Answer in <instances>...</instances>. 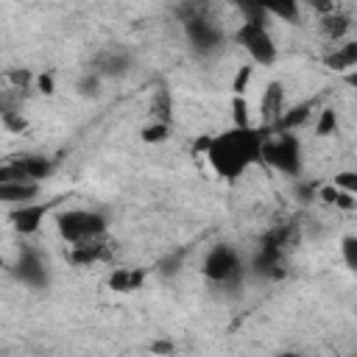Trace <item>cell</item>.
<instances>
[{
	"instance_id": "cell-1",
	"label": "cell",
	"mask_w": 357,
	"mask_h": 357,
	"mask_svg": "<svg viewBox=\"0 0 357 357\" xmlns=\"http://www.w3.org/2000/svg\"><path fill=\"white\" fill-rule=\"evenodd\" d=\"M262 145H265V131L254 126H234L223 134L212 137V145L206 151V162L220 178H240L254 162L262 159Z\"/></svg>"
},
{
	"instance_id": "cell-2",
	"label": "cell",
	"mask_w": 357,
	"mask_h": 357,
	"mask_svg": "<svg viewBox=\"0 0 357 357\" xmlns=\"http://www.w3.org/2000/svg\"><path fill=\"white\" fill-rule=\"evenodd\" d=\"M56 226H59L61 240L75 245V243H89V240L103 237L106 218L100 212H92V209H67V212L59 215Z\"/></svg>"
},
{
	"instance_id": "cell-3",
	"label": "cell",
	"mask_w": 357,
	"mask_h": 357,
	"mask_svg": "<svg viewBox=\"0 0 357 357\" xmlns=\"http://www.w3.org/2000/svg\"><path fill=\"white\" fill-rule=\"evenodd\" d=\"M237 45L251 56L254 64H262V67H271L276 61V42L271 36V31L262 25V20H245L237 33H234Z\"/></svg>"
},
{
	"instance_id": "cell-4",
	"label": "cell",
	"mask_w": 357,
	"mask_h": 357,
	"mask_svg": "<svg viewBox=\"0 0 357 357\" xmlns=\"http://www.w3.org/2000/svg\"><path fill=\"white\" fill-rule=\"evenodd\" d=\"M262 162H268L271 167H276V170H282L287 176H296L301 170V148H298V139L290 131H279L276 137H265Z\"/></svg>"
},
{
	"instance_id": "cell-5",
	"label": "cell",
	"mask_w": 357,
	"mask_h": 357,
	"mask_svg": "<svg viewBox=\"0 0 357 357\" xmlns=\"http://www.w3.org/2000/svg\"><path fill=\"white\" fill-rule=\"evenodd\" d=\"M240 273V257L231 245H215L204 259V276L212 282H229Z\"/></svg>"
},
{
	"instance_id": "cell-6",
	"label": "cell",
	"mask_w": 357,
	"mask_h": 357,
	"mask_svg": "<svg viewBox=\"0 0 357 357\" xmlns=\"http://www.w3.org/2000/svg\"><path fill=\"white\" fill-rule=\"evenodd\" d=\"M240 6L251 11L248 20H262L265 14H271L284 22H298V17H301L298 0H240Z\"/></svg>"
},
{
	"instance_id": "cell-7",
	"label": "cell",
	"mask_w": 357,
	"mask_h": 357,
	"mask_svg": "<svg viewBox=\"0 0 357 357\" xmlns=\"http://www.w3.org/2000/svg\"><path fill=\"white\" fill-rule=\"evenodd\" d=\"M284 114V86L279 81L265 84L262 95H259V120L268 128H276L279 117Z\"/></svg>"
},
{
	"instance_id": "cell-8",
	"label": "cell",
	"mask_w": 357,
	"mask_h": 357,
	"mask_svg": "<svg viewBox=\"0 0 357 357\" xmlns=\"http://www.w3.org/2000/svg\"><path fill=\"white\" fill-rule=\"evenodd\" d=\"M45 215H47V204L28 201V204H17L8 218H11L14 231H20V234H33V231L42 226Z\"/></svg>"
},
{
	"instance_id": "cell-9",
	"label": "cell",
	"mask_w": 357,
	"mask_h": 357,
	"mask_svg": "<svg viewBox=\"0 0 357 357\" xmlns=\"http://www.w3.org/2000/svg\"><path fill=\"white\" fill-rule=\"evenodd\" d=\"M39 195L36 181H0V201L6 204H28Z\"/></svg>"
},
{
	"instance_id": "cell-10",
	"label": "cell",
	"mask_w": 357,
	"mask_h": 357,
	"mask_svg": "<svg viewBox=\"0 0 357 357\" xmlns=\"http://www.w3.org/2000/svg\"><path fill=\"white\" fill-rule=\"evenodd\" d=\"M17 276H20L25 284H31V287H39V284L47 282V271H45L42 259H39L33 251H25V254L20 257V262H17Z\"/></svg>"
},
{
	"instance_id": "cell-11",
	"label": "cell",
	"mask_w": 357,
	"mask_h": 357,
	"mask_svg": "<svg viewBox=\"0 0 357 357\" xmlns=\"http://www.w3.org/2000/svg\"><path fill=\"white\" fill-rule=\"evenodd\" d=\"M326 67L335 73H349L357 67V42H340L332 53H326Z\"/></svg>"
},
{
	"instance_id": "cell-12",
	"label": "cell",
	"mask_w": 357,
	"mask_h": 357,
	"mask_svg": "<svg viewBox=\"0 0 357 357\" xmlns=\"http://www.w3.org/2000/svg\"><path fill=\"white\" fill-rule=\"evenodd\" d=\"M145 282V271L142 268H117L112 271L109 276V287L114 293H131V290H139Z\"/></svg>"
},
{
	"instance_id": "cell-13",
	"label": "cell",
	"mask_w": 357,
	"mask_h": 357,
	"mask_svg": "<svg viewBox=\"0 0 357 357\" xmlns=\"http://www.w3.org/2000/svg\"><path fill=\"white\" fill-rule=\"evenodd\" d=\"M103 257H106V243L100 237L89 240V243H75L70 248V262H75V265H92Z\"/></svg>"
},
{
	"instance_id": "cell-14",
	"label": "cell",
	"mask_w": 357,
	"mask_h": 357,
	"mask_svg": "<svg viewBox=\"0 0 357 357\" xmlns=\"http://www.w3.org/2000/svg\"><path fill=\"white\" fill-rule=\"evenodd\" d=\"M349 28H351V20L343 14V11H326V14H321V31H324V36L326 39H332V42H340L346 33H349Z\"/></svg>"
},
{
	"instance_id": "cell-15",
	"label": "cell",
	"mask_w": 357,
	"mask_h": 357,
	"mask_svg": "<svg viewBox=\"0 0 357 357\" xmlns=\"http://www.w3.org/2000/svg\"><path fill=\"white\" fill-rule=\"evenodd\" d=\"M310 114H312V103H310V100H307V103H298V106H290V109H284V114L279 117L276 131H293V128L304 126Z\"/></svg>"
},
{
	"instance_id": "cell-16",
	"label": "cell",
	"mask_w": 357,
	"mask_h": 357,
	"mask_svg": "<svg viewBox=\"0 0 357 357\" xmlns=\"http://www.w3.org/2000/svg\"><path fill=\"white\" fill-rule=\"evenodd\" d=\"M187 28H190V39H192L198 47H212V45H218V31H215L206 20H190Z\"/></svg>"
},
{
	"instance_id": "cell-17",
	"label": "cell",
	"mask_w": 357,
	"mask_h": 357,
	"mask_svg": "<svg viewBox=\"0 0 357 357\" xmlns=\"http://www.w3.org/2000/svg\"><path fill=\"white\" fill-rule=\"evenodd\" d=\"M167 137H170L167 120H153V123H148V126L142 128V142H148V145H159V142H165Z\"/></svg>"
},
{
	"instance_id": "cell-18",
	"label": "cell",
	"mask_w": 357,
	"mask_h": 357,
	"mask_svg": "<svg viewBox=\"0 0 357 357\" xmlns=\"http://www.w3.org/2000/svg\"><path fill=\"white\" fill-rule=\"evenodd\" d=\"M231 120H234V126H240V128L251 126V106H248L245 95H234V100H231Z\"/></svg>"
},
{
	"instance_id": "cell-19",
	"label": "cell",
	"mask_w": 357,
	"mask_h": 357,
	"mask_svg": "<svg viewBox=\"0 0 357 357\" xmlns=\"http://www.w3.org/2000/svg\"><path fill=\"white\" fill-rule=\"evenodd\" d=\"M335 128H337V114H335V109H321L318 112V120H315V134L318 137H329V134H335Z\"/></svg>"
},
{
	"instance_id": "cell-20",
	"label": "cell",
	"mask_w": 357,
	"mask_h": 357,
	"mask_svg": "<svg viewBox=\"0 0 357 357\" xmlns=\"http://www.w3.org/2000/svg\"><path fill=\"white\" fill-rule=\"evenodd\" d=\"M251 75H254V67L251 64H240L237 73H234V78H231V92L234 95H245V89L251 84Z\"/></svg>"
},
{
	"instance_id": "cell-21",
	"label": "cell",
	"mask_w": 357,
	"mask_h": 357,
	"mask_svg": "<svg viewBox=\"0 0 357 357\" xmlns=\"http://www.w3.org/2000/svg\"><path fill=\"white\" fill-rule=\"evenodd\" d=\"M332 184L340 187V190H346V192H351V195H357V170H340V173H335Z\"/></svg>"
},
{
	"instance_id": "cell-22",
	"label": "cell",
	"mask_w": 357,
	"mask_h": 357,
	"mask_svg": "<svg viewBox=\"0 0 357 357\" xmlns=\"http://www.w3.org/2000/svg\"><path fill=\"white\" fill-rule=\"evenodd\" d=\"M340 251H343V262H346L351 271H357V234H349V237L343 240Z\"/></svg>"
},
{
	"instance_id": "cell-23",
	"label": "cell",
	"mask_w": 357,
	"mask_h": 357,
	"mask_svg": "<svg viewBox=\"0 0 357 357\" xmlns=\"http://www.w3.org/2000/svg\"><path fill=\"white\" fill-rule=\"evenodd\" d=\"M126 56H120V53H114V56H106V61H103V67H100V73L103 75H120V73H126Z\"/></svg>"
},
{
	"instance_id": "cell-24",
	"label": "cell",
	"mask_w": 357,
	"mask_h": 357,
	"mask_svg": "<svg viewBox=\"0 0 357 357\" xmlns=\"http://www.w3.org/2000/svg\"><path fill=\"white\" fill-rule=\"evenodd\" d=\"M36 89H39L42 95H53V92H56V84H53V75H50V73H42V75L36 78Z\"/></svg>"
},
{
	"instance_id": "cell-25",
	"label": "cell",
	"mask_w": 357,
	"mask_h": 357,
	"mask_svg": "<svg viewBox=\"0 0 357 357\" xmlns=\"http://www.w3.org/2000/svg\"><path fill=\"white\" fill-rule=\"evenodd\" d=\"M357 206V201H354V195L351 192H346V190H340V195H337V201H335V209H354Z\"/></svg>"
},
{
	"instance_id": "cell-26",
	"label": "cell",
	"mask_w": 357,
	"mask_h": 357,
	"mask_svg": "<svg viewBox=\"0 0 357 357\" xmlns=\"http://www.w3.org/2000/svg\"><path fill=\"white\" fill-rule=\"evenodd\" d=\"M8 78H11V81H14L20 89H22V86L31 81V73H28V70H14V73H8Z\"/></svg>"
},
{
	"instance_id": "cell-27",
	"label": "cell",
	"mask_w": 357,
	"mask_h": 357,
	"mask_svg": "<svg viewBox=\"0 0 357 357\" xmlns=\"http://www.w3.org/2000/svg\"><path fill=\"white\" fill-rule=\"evenodd\" d=\"M209 145H212V137H209V134H204V137H198V139H195V145H192V151H195V153H204V156H206V151H209Z\"/></svg>"
},
{
	"instance_id": "cell-28",
	"label": "cell",
	"mask_w": 357,
	"mask_h": 357,
	"mask_svg": "<svg viewBox=\"0 0 357 357\" xmlns=\"http://www.w3.org/2000/svg\"><path fill=\"white\" fill-rule=\"evenodd\" d=\"M315 11H321V14H326V11H332L335 8V0H307Z\"/></svg>"
},
{
	"instance_id": "cell-29",
	"label": "cell",
	"mask_w": 357,
	"mask_h": 357,
	"mask_svg": "<svg viewBox=\"0 0 357 357\" xmlns=\"http://www.w3.org/2000/svg\"><path fill=\"white\" fill-rule=\"evenodd\" d=\"M343 78H346V84H349V86H354V89H357V67H354V70H349V73H343Z\"/></svg>"
},
{
	"instance_id": "cell-30",
	"label": "cell",
	"mask_w": 357,
	"mask_h": 357,
	"mask_svg": "<svg viewBox=\"0 0 357 357\" xmlns=\"http://www.w3.org/2000/svg\"><path fill=\"white\" fill-rule=\"evenodd\" d=\"M151 349H153V351H170V346H167V343H153Z\"/></svg>"
}]
</instances>
